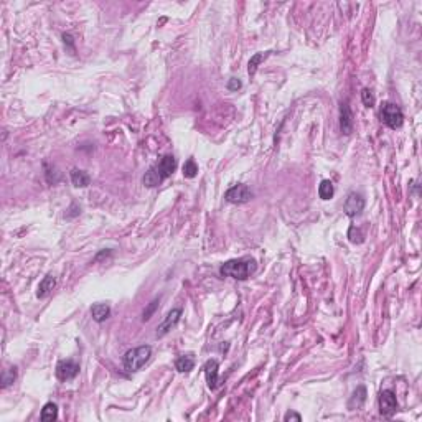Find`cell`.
<instances>
[{
  "instance_id": "cell-21",
  "label": "cell",
  "mask_w": 422,
  "mask_h": 422,
  "mask_svg": "<svg viewBox=\"0 0 422 422\" xmlns=\"http://www.w3.org/2000/svg\"><path fill=\"white\" fill-rule=\"evenodd\" d=\"M197 174H198L197 162H195L193 158H188V160L185 162V165H183V176H185V178H195Z\"/></svg>"
},
{
  "instance_id": "cell-3",
  "label": "cell",
  "mask_w": 422,
  "mask_h": 422,
  "mask_svg": "<svg viewBox=\"0 0 422 422\" xmlns=\"http://www.w3.org/2000/svg\"><path fill=\"white\" fill-rule=\"evenodd\" d=\"M381 121L386 124L389 129H401L404 124V114L401 107L393 102H384L381 107Z\"/></svg>"
},
{
  "instance_id": "cell-5",
  "label": "cell",
  "mask_w": 422,
  "mask_h": 422,
  "mask_svg": "<svg viewBox=\"0 0 422 422\" xmlns=\"http://www.w3.org/2000/svg\"><path fill=\"white\" fill-rule=\"evenodd\" d=\"M379 412L381 416L384 417H391L394 412L397 411V399H396V394L389 389H384V391L379 393Z\"/></svg>"
},
{
  "instance_id": "cell-1",
  "label": "cell",
  "mask_w": 422,
  "mask_h": 422,
  "mask_svg": "<svg viewBox=\"0 0 422 422\" xmlns=\"http://www.w3.org/2000/svg\"><path fill=\"white\" fill-rule=\"evenodd\" d=\"M257 262L254 257H239V259H231L224 262L220 267V274L223 277H231L236 280H246L248 277L256 272Z\"/></svg>"
},
{
  "instance_id": "cell-13",
  "label": "cell",
  "mask_w": 422,
  "mask_h": 422,
  "mask_svg": "<svg viewBox=\"0 0 422 422\" xmlns=\"http://www.w3.org/2000/svg\"><path fill=\"white\" fill-rule=\"evenodd\" d=\"M91 315L93 319L98 322V323H102L104 320L109 319L111 315V307L106 305V303H96V305L91 307Z\"/></svg>"
},
{
  "instance_id": "cell-7",
  "label": "cell",
  "mask_w": 422,
  "mask_h": 422,
  "mask_svg": "<svg viewBox=\"0 0 422 422\" xmlns=\"http://www.w3.org/2000/svg\"><path fill=\"white\" fill-rule=\"evenodd\" d=\"M79 374V365L71 360H63L56 365V376L61 381L74 379Z\"/></svg>"
},
{
  "instance_id": "cell-10",
  "label": "cell",
  "mask_w": 422,
  "mask_h": 422,
  "mask_svg": "<svg viewBox=\"0 0 422 422\" xmlns=\"http://www.w3.org/2000/svg\"><path fill=\"white\" fill-rule=\"evenodd\" d=\"M340 129L345 135L353 132V112L347 102H342L340 106Z\"/></svg>"
},
{
  "instance_id": "cell-20",
  "label": "cell",
  "mask_w": 422,
  "mask_h": 422,
  "mask_svg": "<svg viewBox=\"0 0 422 422\" xmlns=\"http://www.w3.org/2000/svg\"><path fill=\"white\" fill-rule=\"evenodd\" d=\"M269 53H271V51L254 54V56L251 58V61H249V66H248V73H249V74H251V76L256 74V71H257V66H259V63H261V61H264L266 58L269 56Z\"/></svg>"
},
{
  "instance_id": "cell-19",
  "label": "cell",
  "mask_w": 422,
  "mask_h": 422,
  "mask_svg": "<svg viewBox=\"0 0 422 422\" xmlns=\"http://www.w3.org/2000/svg\"><path fill=\"white\" fill-rule=\"evenodd\" d=\"M335 195V188H333V183L330 180H323L319 187V197L322 199H330Z\"/></svg>"
},
{
  "instance_id": "cell-14",
  "label": "cell",
  "mask_w": 422,
  "mask_h": 422,
  "mask_svg": "<svg viewBox=\"0 0 422 422\" xmlns=\"http://www.w3.org/2000/svg\"><path fill=\"white\" fill-rule=\"evenodd\" d=\"M366 401V388L365 386H358L356 391L353 393L351 399L348 401V409H360V407L365 404Z\"/></svg>"
},
{
  "instance_id": "cell-6",
  "label": "cell",
  "mask_w": 422,
  "mask_h": 422,
  "mask_svg": "<svg viewBox=\"0 0 422 422\" xmlns=\"http://www.w3.org/2000/svg\"><path fill=\"white\" fill-rule=\"evenodd\" d=\"M363 210H365V198H363L360 193H355V192L348 193V197L343 203V211L347 213V216H350V218L358 216Z\"/></svg>"
},
{
  "instance_id": "cell-22",
  "label": "cell",
  "mask_w": 422,
  "mask_h": 422,
  "mask_svg": "<svg viewBox=\"0 0 422 422\" xmlns=\"http://www.w3.org/2000/svg\"><path fill=\"white\" fill-rule=\"evenodd\" d=\"M17 379V368H8L2 373V388H8Z\"/></svg>"
},
{
  "instance_id": "cell-23",
  "label": "cell",
  "mask_w": 422,
  "mask_h": 422,
  "mask_svg": "<svg viewBox=\"0 0 422 422\" xmlns=\"http://www.w3.org/2000/svg\"><path fill=\"white\" fill-rule=\"evenodd\" d=\"M158 303H160V297H157L155 300H152V302H150V305H149L147 308H145L144 314H142V320H144V322H147L153 314H155V310L158 308Z\"/></svg>"
},
{
  "instance_id": "cell-4",
  "label": "cell",
  "mask_w": 422,
  "mask_h": 422,
  "mask_svg": "<svg viewBox=\"0 0 422 422\" xmlns=\"http://www.w3.org/2000/svg\"><path fill=\"white\" fill-rule=\"evenodd\" d=\"M224 198H226V201L233 203V205H244V203H249L254 198V193L248 185L239 183V185L231 187L228 192H226Z\"/></svg>"
},
{
  "instance_id": "cell-11",
  "label": "cell",
  "mask_w": 422,
  "mask_h": 422,
  "mask_svg": "<svg viewBox=\"0 0 422 422\" xmlns=\"http://www.w3.org/2000/svg\"><path fill=\"white\" fill-rule=\"evenodd\" d=\"M205 373L206 381L210 389H216L220 386V379H218V361L216 360H208L205 363Z\"/></svg>"
},
{
  "instance_id": "cell-2",
  "label": "cell",
  "mask_w": 422,
  "mask_h": 422,
  "mask_svg": "<svg viewBox=\"0 0 422 422\" xmlns=\"http://www.w3.org/2000/svg\"><path fill=\"white\" fill-rule=\"evenodd\" d=\"M152 356V347L150 345H142V347L132 348L129 350L122 358V365H124V370L127 373H135L139 371L142 366L150 360Z\"/></svg>"
},
{
  "instance_id": "cell-8",
  "label": "cell",
  "mask_w": 422,
  "mask_h": 422,
  "mask_svg": "<svg viewBox=\"0 0 422 422\" xmlns=\"http://www.w3.org/2000/svg\"><path fill=\"white\" fill-rule=\"evenodd\" d=\"M162 180H167L176 170V158L174 155H163L155 165H152Z\"/></svg>"
},
{
  "instance_id": "cell-28",
  "label": "cell",
  "mask_w": 422,
  "mask_h": 422,
  "mask_svg": "<svg viewBox=\"0 0 422 422\" xmlns=\"http://www.w3.org/2000/svg\"><path fill=\"white\" fill-rule=\"evenodd\" d=\"M284 421H302V416L297 414V412H287V414L284 416Z\"/></svg>"
},
{
  "instance_id": "cell-15",
  "label": "cell",
  "mask_w": 422,
  "mask_h": 422,
  "mask_svg": "<svg viewBox=\"0 0 422 422\" xmlns=\"http://www.w3.org/2000/svg\"><path fill=\"white\" fill-rule=\"evenodd\" d=\"M56 287V279L53 277V275H47L42 282H40L38 285V292H36V296H38L40 298H45L47 296H50L51 294V290Z\"/></svg>"
},
{
  "instance_id": "cell-25",
  "label": "cell",
  "mask_w": 422,
  "mask_h": 422,
  "mask_svg": "<svg viewBox=\"0 0 422 422\" xmlns=\"http://www.w3.org/2000/svg\"><path fill=\"white\" fill-rule=\"evenodd\" d=\"M361 101H363V106L365 107H373L374 106V96H373V93H371V91L368 89V88H365L361 91Z\"/></svg>"
},
{
  "instance_id": "cell-26",
  "label": "cell",
  "mask_w": 422,
  "mask_h": 422,
  "mask_svg": "<svg viewBox=\"0 0 422 422\" xmlns=\"http://www.w3.org/2000/svg\"><path fill=\"white\" fill-rule=\"evenodd\" d=\"M348 238H350L351 243H363V233L355 226H351L350 231H348Z\"/></svg>"
},
{
  "instance_id": "cell-9",
  "label": "cell",
  "mask_w": 422,
  "mask_h": 422,
  "mask_svg": "<svg viewBox=\"0 0 422 422\" xmlns=\"http://www.w3.org/2000/svg\"><path fill=\"white\" fill-rule=\"evenodd\" d=\"M181 312H183L181 308H174V310H170L169 314H167L165 319L162 320V323L157 326V337H163V335H167L176 323H178Z\"/></svg>"
},
{
  "instance_id": "cell-16",
  "label": "cell",
  "mask_w": 422,
  "mask_h": 422,
  "mask_svg": "<svg viewBox=\"0 0 422 422\" xmlns=\"http://www.w3.org/2000/svg\"><path fill=\"white\" fill-rule=\"evenodd\" d=\"M175 368L180 371V373H190L195 368V360L193 355H181L178 360L175 361Z\"/></svg>"
},
{
  "instance_id": "cell-27",
  "label": "cell",
  "mask_w": 422,
  "mask_h": 422,
  "mask_svg": "<svg viewBox=\"0 0 422 422\" xmlns=\"http://www.w3.org/2000/svg\"><path fill=\"white\" fill-rule=\"evenodd\" d=\"M241 86H243L241 81L236 79V78H231L229 83H228V89L229 91H238V89H241Z\"/></svg>"
},
{
  "instance_id": "cell-18",
  "label": "cell",
  "mask_w": 422,
  "mask_h": 422,
  "mask_svg": "<svg viewBox=\"0 0 422 422\" xmlns=\"http://www.w3.org/2000/svg\"><path fill=\"white\" fill-rule=\"evenodd\" d=\"M40 419L42 421H56L58 419V406L54 404V402H47L42 409Z\"/></svg>"
},
{
  "instance_id": "cell-12",
  "label": "cell",
  "mask_w": 422,
  "mask_h": 422,
  "mask_svg": "<svg viewBox=\"0 0 422 422\" xmlns=\"http://www.w3.org/2000/svg\"><path fill=\"white\" fill-rule=\"evenodd\" d=\"M70 176H71V183L74 185L76 188H86V187H89V183H91V176L86 174L84 170L73 169L70 172Z\"/></svg>"
},
{
  "instance_id": "cell-24",
  "label": "cell",
  "mask_w": 422,
  "mask_h": 422,
  "mask_svg": "<svg viewBox=\"0 0 422 422\" xmlns=\"http://www.w3.org/2000/svg\"><path fill=\"white\" fill-rule=\"evenodd\" d=\"M45 170H47V172H45V176H47V181H48V183H53V185H54L58 180L61 178V175L58 174L56 169H54V167H53V169H50L48 163H45Z\"/></svg>"
},
{
  "instance_id": "cell-17",
  "label": "cell",
  "mask_w": 422,
  "mask_h": 422,
  "mask_svg": "<svg viewBox=\"0 0 422 422\" xmlns=\"http://www.w3.org/2000/svg\"><path fill=\"white\" fill-rule=\"evenodd\" d=\"M142 181H144V185H145L147 188H155V187H158V185H162L163 180L160 178V175H158L157 172H155V169H153V167H150V169L145 172Z\"/></svg>"
}]
</instances>
